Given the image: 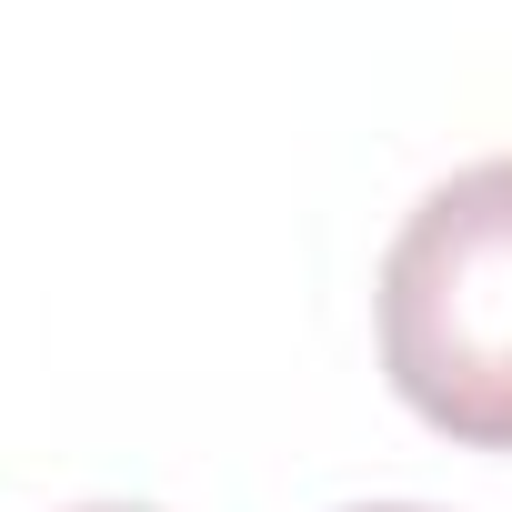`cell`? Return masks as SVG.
<instances>
[{"mask_svg":"<svg viewBox=\"0 0 512 512\" xmlns=\"http://www.w3.org/2000/svg\"><path fill=\"white\" fill-rule=\"evenodd\" d=\"M382 372L462 452H512V151L432 181L382 251Z\"/></svg>","mask_w":512,"mask_h":512,"instance_id":"cell-1","label":"cell"},{"mask_svg":"<svg viewBox=\"0 0 512 512\" xmlns=\"http://www.w3.org/2000/svg\"><path fill=\"white\" fill-rule=\"evenodd\" d=\"M352 512H422V502H352Z\"/></svg>","mask_w":512,"mask_h":512,"instance_id":"cell-2","label":"cell"}]
</instances>
